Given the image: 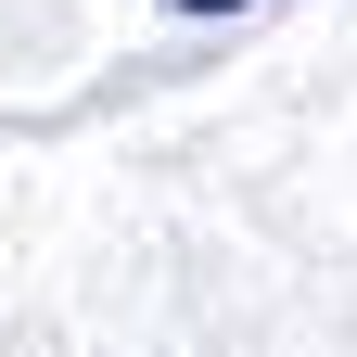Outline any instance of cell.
<instances>
[{"instance_id": "obj_1", "label": "cell", "mask_w": 357, "mask_h": 357, "mask_svg": "<svg viewBox=\"0 0 357 357\" xmlns=\"http://www.w3.org/2000/svg\"><path fill=\"white\" fill-rule=\"evenodd\" d=\"M166 13H243V0H166Z\"/></svg>"}]
</instances>
